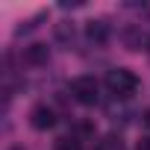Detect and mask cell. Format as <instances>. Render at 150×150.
<instances>
[{
	"mask_svg": "<svg viewBox=\"0 0 150 150\" xmlns=\"http://www.w3.org/2000/svg\"><path fill=\"white\" fill-rule=\"evenodd\" d=\"M33 124H35L38 129H41V127H50V124H53V112H50V109H44V106H41V109H35V112H33Z\"/></svg>",
	"mask_w": 150,
	"mask_h": 150,
	"instance_id": "cell-2",
	"label": "cell"
},
{
	"mask_svg": "<svg viewBox=\"0 0 150 150\" xmlns=\"http://www.w3.org/2000/svg\"><path fill=\"white\" fill-rule=\"evenodd\" d=\"M74 91H77V97L83 103H91L94 100V83L91 80H77V83H74Z\"/></svg>",
	"mask_w": 150,
	"mask_h": 150,
	"instance_id": "cell-1",
	"label": "cell"
}]
</instances>
